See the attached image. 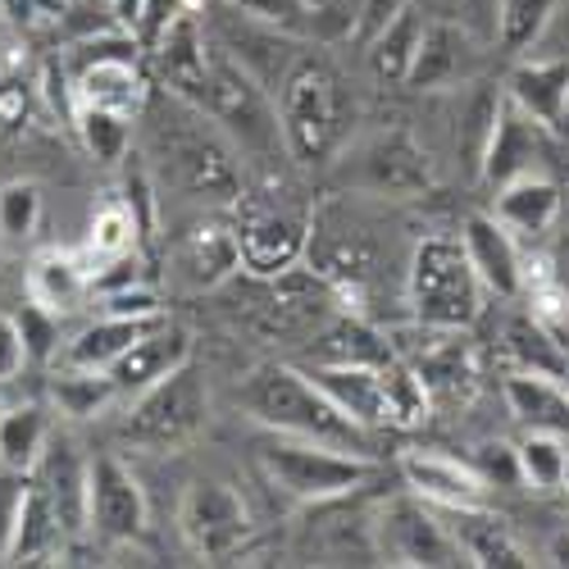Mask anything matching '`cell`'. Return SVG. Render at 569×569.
I'll use <instances>...</instances> for the list:
<instances>
[{
	"label": "cell",
	"mask_w": 569,
	"mask_h": 569,
	"mask_svg": "<svg viewBox=\"0 0 569 569\" xmlns=\"http://www.w3.org/2000/svg\"><path fill=\"white\" fill-rule=\"evenodd\" d=\"M460 242L469 251V264L479 273V282L488 288V297L497 301H519L525 297V251H519V237L488 210V214H469L460 228Z\"/></svg>",
	"instance_id": "2e32d148"
},
{
	"label": "cell",
	"mask_w": 569,
	"mask_h": 569,
	"mask_svg": "<svg viewBox=\"0 0 569 569\" xmlns=\"http://www.w3.org/2000/svg\"><path fill=\"white\" fill-rule=\"evenodd\" d=\"M242 269V247H237V223L223 214H206L187 223L173 237V273L187 288H219L223 278Z\"/></svg>",
	"instance_id": "e0dca14e"
},
{
	"label": "cell",
	"mask_w": 569,
	"mask_h": 569,
	"mask_svg": "<svg viewBox=\"0 0 569 569\" xmlns=\"http://www.w3.org/2000/svg\"><path fill=\"white\" fill-rule=\"evenodd\" d=\"M28 110H32V82H23V78H0V141L23 128Z\"/></svg>",
	"instance_id": "ee69618b"
},
{
	"label": "cell",
	"mask_w": 569,
	"mask_h": 569,
	"mask_svg": "<svg viewBox=\"0 0 569 569\" xmlns=\"http://www.w3.org/2000/svg\"><path fill=\"white\" fill-rule=\"evenodd\" d=\"M542 269H547V278L560 288V297H565V306H569V223L551 237V247H547V256H542Z\"/></svg>",
	"instance_id": "816d5d0a"
},
{
	"label": "cell",
	"mask_w": 569,
	"mask_h": 569,
	"mask_svg": "<svg viewBox=\"0 0 569 569\" xmlns=\"http://www.w3.org/2000/svg\"><path fill=\"white\" fill-rule=\"evenodd\" d=\"M237 406L247 410L251 423L260 429H273V433H292V438H310V442H328V447H342V451H356V456H378L373 451V429L356 423L347 410L333 406L315 378L297 365H260L242 378L237 388Z\"/></svg>",
	"instance_id": "7a4b0ae2"
},
{
	"label": "cell",
	"mask_w": 569,
	"mask_h": 569,
	"mask_svg": "<svg viewBox=\"0 0 569 569\" xmlns=\"http://www.w3.org/2000/svg\"><path fill=\"white\" fill-rule=\"evenodd\" d=\"M410 0H356V41H369L378 28H388Z\"/></svg>",
	"instance_id": "c3c4849f"
},
{
	"label": "cell",
	"mask_w": 569,
	"mask_h": 569,
	"mask_svg": "<svg viewBox=\"0 0 569 569\" xmlns=\"http://www.w3.org/2000/svg\"><path fill=\"white\" fill-rule=\"evenodd\" d=\"M87 533L110 547L137 542L147 533V492H141L137 473L110 451L87 460Z\"/></svg>",
	"instance_id": "4fadbf2b"
},
{
	"label": "cell",
	"mask_w": 569,
	"mask_h": 569,
	"mask_svg": "<svg viewBox=\"0 0 569 569\" xmlns=\"http://www.w3.org/2000/svg\"><path fill=\"white\" fill-rule=\"evenodd\" d=\"M501 91L547 128L569 132V56H519Z\"/></svg>",
	"instance_id": "d6986e66"
},
{
	"label": "cell",
	"mask_w": 569,
	"mask_h": 569,
	"mask_svg": "<svg viewBox=\"0 0 569 569\" xmlns=\"http://www.w3.org/2000/svg\"><path fill=\"white\" fill-rule=\"evenodd\" d=\"M147 114L156 119L151 128V151L164 169V178L178 192L197 197V201H219V206H237L242 197V173H237L232 147L223 141V128H206V110L182 101V97H160L147 106Z\"/></svg>",
	"instance_id": "277c9868"
},
{
	"label": "cell",
	"mask_w": 569,
	"mask_h": 569,
	"mask_svg": "<svg viewBox=\"0 0 569 569\" xmlns=\"http://www.w3.org/2000/svg\"><path fill=\"white\" fill-rule=\"evenodd\" d=\"M378 206L383 201L338 192L333 201H323L310 214L306 260H310V269H319L338 288L342 310H360L388 278V260H392V237L388 232H397V228H388V219L378 214Z\"/></svg>",
	"instance_id": "6da1fadb"
},
{
	"label": "cell",
	"mask_w": 569,
	"mask_h": 569,
	"mask_svg": "<svg viewBox=\"0 0 569 569\" xmlns=\"http://www.w3.org/2000/svg\"><path fill=\"white\" fill-rule=\"evenodd\" d=\"M137 232H141L137 210H132L123 197H119V201H106L97 214H91L87 256H91V260H101V264H110V260H119V256H128V251H132Z\"/></svg>",
	"instance_id": "74e56055"
},
{
	"label": "cell",
	"mask_w": 569,
	"mask_h": 569,
	"mask_svg": "<svg viewBox=\"0 0 569 569\" xmlns=\"http://www.w3.org/2000/svg\"><path fill=\"white\" fill-rule=\"evenodd\" d=\"M28 360H32V356H28V342H23L19 319L0 315V383H14Z\"/></svg>",
	"instance_id": "f6af8a7d"
},
{
	"label": "cell",
	"mask_w": 569,
	"mask_h": 569,
	"mask_svg": "<svg viewBox=\"0 0 569 569\" xmlns=\"http://www.w3.org/2000/svg\"><path fill=\"white\" fill-rule=\"evenodd\" d=\"M46 10V0H0V14H10L14 23H37Z\"/></svg>",
	"instance_id": "f5cc1de1"
},
{
	"label": "cell",
	"mask_w": 569,
	"mask_h": 569,
	"mask_svg": "<svg viewBox=\"0 0 569 569\" xmlns=\"http://www.w3.org/2000/svg\"><path fill=\"white\" fill-rule=\"evenodd\" d=\"M556 147H560V132L556 128H547L529 110H519L510 97H501L497 128H492V141H488V151H483L479 178L488 187H506V182L525 178V173H547V160L556 156Z\"/></svg>",
	"instance_id": "5bb4252c"
},
{
	"label": "cell",
	"mask_w": 569,
	"mask_h": 569,
	"mask_svg": "<svg viewBox=\"0 0 569 569\" xmlns=\"http://www.w3.org/2000/svg\"><path fill=\"white\" fill-rule=\"evenodd\" d=\"M315 383L333 397L338 410H347L365 429H392L388 423V397H383V365H301Z\"/></svg>",
	"instance_id": "cb8c5ba5"
},
{
	"label": "cell",
	"mask_w": 569,
	"mask_h": 569,
	"mask_svg": "<svg viewBox=\"0 0 569 569\" xmlns=\"http://www.w3.org/2000/svg\"><path fill=\"white\" fill-rule=\"evenodd\" d=\"M492 214H497L515 237L542 242V237L556 232L560 219H565V187H560L551 173H525V178L497 187Z\"/></svg>",
	"instance_id": "7402d4cb"
},
{
	"label": "cell",
	"mask_w": 569,
	"mask_h": 569,
	"mask_svg": "<svg viewBox=\"0 0 569 569\" xmlns=\"http://www.w3.org/2000/svg\"><path fill=\"white\" fill-rule=\"evenodd\" d=\"M373 547L378 565H401V569H456L469 565L456 533L438 506L423 497H392L383 510L373 515Z\"/></svg>",
	"instance_id": "9c48e42d"
},
{
	"label": "cell",
	"mask_w": 569,
	"mask_h": 569,
	"mask_svg": "<svg viewBox=\"0 0 569 569\" xmlns=\"http://www.w3.org/2000/svg\"><path fill=\"white\" fill-rule=\"evenodd\" d=\"M301 10L310 14V23L319 32H356V0H301Z\"/></svg>",
	"instance_id": "bcb514c9"
},
{
	"label": "cell",
	"mask_w": 569,
	"mask_h": 569,
	"mask_svg": "<svg viewBox=\"0 0 569 569\" xmlns=\"http://www.w3.org/2000/svg\"><path fill=\"white\" fill-rule=\"evenodd\" d=\"M192 10V0H141V14H137V46H147V51H156V41Z\"/></svg>",
	"instance_id": "7bdbcfd3"
},
{
	"label": "cell",
	"mask_w": 569,
	"mask_h": 569,
	"mask_svg": "<svg viewBox=\"0 0 569 569\" xmlns=\"http://www.w3.org/2000/svg\"><path fill=\"white\" fill-rule=\"evenodd\" d=\"M519 451V473H525V488L533 492H560L565 483V460H569V442L556 433H529Z\"/></svg>",
	"instance_id": "f35d334b"
},
{
	"label": "cell",
	"mask_w": 569,
	"mask_h": 569,
	"mask_svg": "<svg viewBox=\"0 0 569 569\" xmlns=\"http://www.w3.org/2000/svg\"><path fill=\"white\" fill-rule=\"evenodd\" d=\"M423 28H429V19H423V10L410 6L388 23V28H378L365 46H369V69L373 78H383V82H406L410 78V64H415V51H419V37Z\"/></svg>",
	"instance_id": "f546056e"
},
{
	"label": "cell",
	"mask_w": 569,
	"mask_h": 569,
	"mask_svg": "<svg viewBox=\"0 0 569 569\" xmlns=\"http://www.w3.org/2000/svg\"><path fill=\"white\" fill-rule=\"evenodd\" d=\"M542 565H569V529L551 533V547H547V560Z\"/></svg>",
	"instance_id": "11a10c76"
},
{
	"label": "cell",
	"mask_w": 569,
	"mask_h": 569,
	"mask_svg": "<svg viewBox=\"0 0 569 569\" xmlns=\"http://www.w3.org/2000/svg\"><path fill=\"white\" fill-rule=\"evenodd\" d=\"M565 214H569V192H565Z\"/></svg>",
	"instance_id": "680465c9"
},
{
	"label": "cell",
	"mask_w": 569,
	"mask_h": 569,
	"mask_svg": "<svg viewBox=\"0 0 569 569\" xmlns=\"http://www.w3.org/2000/svg\"><path fill=\"white\" fill-rule=\"evenodd\" d=\"M501 97L506 91L488 87V82H473V91L465 97L460 114H456V151L465 160L469 173H479L483 164V151H488V141H492V128H497V110H501Z\"/></svg>",
	"instance_id": "d6a6232c"
},
{
	"label": "cell",
	"mask_w": 569,
	"mask_h": 569,
	"mask_svg": "<svg viewBox=\"0 0 569 569\" xmlns=\"http://www.w3.org/2000/svg\"><path fill=\"white\" fill-rule=\"evenodd\" d=\"M565 0H501V32L497 46L510 56H529L542 41V32L551 28V19L560 14Z\"/></svg>",
	"instance_id": "8d00e7d4"
},
{
	"label": "cell",
	"mask_w": 569,
	"mask_h": 569,
	"mask_svg": "<svg viewBox=\"0 0 569 569\" xmlns=\"http://www.w3.org/2000/svg\"><path fill=\"white\" fill-rule=\"evenodd\" d=\"M46 442H51V419L41 406H10L0 410V469L32 473Z\"/></svg>",
	"instance_id": "4dcf8cb0"
},
{
	"label": "cell",
	"mask_w": 569,
	"mask_h": 569,
	"mask_svg": "<svg viewBox=\"0 0 569 569\" xmlns=\"http://www.w3.org/2000/svg\"><path fill=\"white\" fill-rule=\"evenodd\" d=\"M501 392H506L510 415L525 423L529 433H556V438L569 442V383L547 378V373L515 369Z\"/></svg>",
	"instance_id": "484cf974"
},
{
	"label": "cell",
	"mask_w": 569,
	"mask_h": 569,
	"mask_svg": "<svg viewBox=\"0 0 569 569\" xmlns=\"http://www.w3.org/2000/svg\"><path fill=\"white\" fill-rule=\"evenodd\" d=\"M169 315H101L97 323H87L82 333L64 347V365H78V369H106L128 351L137 347L141 338L160 328Z\"/></svg>",
	"instance_id": "83f0119b"
},
{
	"label": "cell",
	"mask_w": 569,
	"mask_h": 569,
	"mask_svg": "<svg viewBox=\"0 0 569 569\" xmlns=\"http://www.w3.org/2000/svg\"><path fill=\"white\" fill-rule=\"evenodd\" d=\"M0 78H6V64H0Z\"/></svg>",
	"instance_id": "91938a15"
},
{
	"label": "cell",
	"mask_w": 569,
	"mask_h": 569,
	"mask_svg": "<svg viewBox=\"0 0 569 569\" xmlns=\"http://www.w3.org/2000/svg\"><path fill=\"white\" fill-rule=\"evenodd\" d=\"M256 465L269 479V488H278L282 497H292L301 506L347 501L351 492H360L373 479L369 456L328 447V442H310V438H292V433H273V429H264V438L256 442Z\"/></svg>",
	"instance_id": "5b68a950"
},
{
	"label": "cell",
	"mask_w": 569,
	"mask_h": 569,
	"mask_svg": "<svg viewBox=\"0 0 569 569\" xmlns=\"http://www.w3.org/2000/svg\"><path fill=\"white\" fill-rule=\"evenodd\" d=\"M91 288V269L69 251H41L28 269V301L51 310L56 319L69 315Z\"/></svg>",
	"instance_id": "f1b7e54d"
},
{
	"label": "cell",
	"mask_w": 569,
	"mask_h": 569,
	"mask_svg": "<svg viewBox=\"0 0 569 569\" xmlns=\"http://www.w3.org/2000/svg\"><path fill=\"white\" fill-rule=\"evenodd\" d=\"M251 510L242 492L219 479H192L178 501V533L201 560H228L251 542Z\"/></svg>",
	"instance_id": "8fae6325"
},
{
	"label": "cell",
	"mask_w": 569,
	"mask_h": 569,
	"mask_svg": "<svg viewBox=\"0 0 569 569\" xmlns=\"http://www.w3.org/2000/svg\"><path fill=\"white\" fill-rule=\"evenodd\" d=\"M456 14L483 46L497 41V32H501V0H456Z\"/></svg>",
	"instance_id": "7dc6e473"
},
{
	"label": "cell",
	"mask_w": 569,
	"mask_h": 569,
	"mask_svg": "<svg viewBox=\"0 0 569 569\" xmlns=\"http://www.w3.org/2000/svg\"><path fill=\"white\" fill-rule=\"evenodd\" d=\"M383 397H388V423L392 429H419L433 415V397L423 388V378L406 356H392L383 365Z\"/></svg>",
	"instance_id": "e575fe53"
},
{
	"label": "cell",
	"mask_w": 569,
	"mask_h": 569,
	"mask_svg": "<svg viewBox=\"0 0 569 569\" xmlns=\"http://www.w3.org/2000/svg\"><path fill=\"white\" fill-rule=\"evenodd\" d=\"M64 529H60V519L51 510V501H46L37 492V483L28 479V497H23V510H19V529H14V547H10V560L19 565H41V560H51L56 551H64Z\"/></svg>",
	"instance_id": "1f68e13d"
},
{
	"label": "cell",
	"mask_w": 569,
	"mask_h": 569,
	"mask_svg": "<svg viewBox=\"0 0 569 569\" xmlns=\"http://www.w3.org/2000/svg\"><path fill=\"white\" fill-rule=\"evenodd\" d=\"M560 492L569 497V460H565V483H560Z\"/></svg>",
	"instance_id": "6f0895ef"
},
{
	"label": "cell",
	"mask_w": 569,
	"mask_h": 569,
	"mask_svg": "<svg viewBox=\"0 0 569 569\" xmlns=\"http://www.w3.org/2000/svg\"><path fill=\"white\" fill-rule=\"evenodd\" d=\"M306 351H310V365H388L397 356L392 338L378 333V328L356 310L328 319L310 338Z\"/></svg>",
	"instance_id": "d4e9b609"
},
{
	"label": "cell",
	"mask_w": 569,
	"mask_h": 569,
	"mask_svg": "<svg viewBox=\"0 0 569 569\" xmlns=\"http://www.w3.org/2000/svg\"><path fill=\"white\" fill-rule=\"evenodd\" d=\"M37 483V492L51 501L64 538L87 533V460L78 456V447L69 438H51L37 460V469L28 473Z\"/></svg>",
	"instance_id": "ffe728a7"
},
{
	"label": "cell",
	"mask_w": 569,
	"mask_h": 569,
	"mask_svg": "<svg viewBox=\"0 0 569 569\" xmlns=\"http://www.w3.org/2000/svg\"><path fill=\"white\" fill-rule=\"evenodd\" d=\"M106 315H164L160 297L151 288H141V282H132V288H119V292H106Z\"/></svg>",
	"instance_id": "f907efd6"
},
{
	"label": "cell",
	"mask_w": 569,
	"mask_h": 569,
	"mask_svg": "<svg viewBox=\"0 0 569 569\" xmlns=\"http://www.w3.org/2000/svg\"><path fill=\"white\" fill-rule=\"evenodd\" d=\"M132 123H137V119L114 114V110H101V106H78V110H73V128H78L87 156L97 160V164H119V160H128Z\"/></svg>",
	"instance_id": "d590c367"
},
{
	"label": "cell",
	"mask_w": 569,
	"mask_h": 569,
	"mask_svg": "<svg viewBox=\"0 0 569 569\" xmlns=\"http://www.w3.org/2000/svg\"><path fill=\"white\" fill-rule=\"evenodd\" d=\"M23 497H28V473H19V469H0V565L10 560Z\"/></svg>",
	"instance_id": "b9f144b4"
},
{
	"label": "cell",
	"mask_w": 569,
	"mask_h": 569,
	"mask_svg": "<svg viewBox=\"0 0 569 569\" xmlns=\"http://www.w3.org/2000/svg\"><path fill=\"white\" fill-rule=\"evenodd\" d=\"M206 419H210V383H206V373L187 360L182 369L151 383L147 392H137L132 410L123 415L119 438L137 451L169 456V451L192 447L206 433Z\"/></svg>",
	"instance_id": "ba28073f"
},
{
	"label": "cell",
	"mask_w": 569,
	"mask_h": 569,
	"mask_svg": "<svg viewBox=\"0 0 569 569\" xmlns=\"http://www.w3.org/2000/svg\"><path fill=\"white\" fill-rule=\"evenodd\" d=\"M19 328H23V342H28V356H32V360L51 356V342H56V315H51V310L28 306L23 319H19Z\"/></svg>",
	"instance_id": "681fc988"
},
{
	"label": "cell",
	"mask_w": 569,
	"mask_h": 569,
	"mask_svg": "<svg viewBox=\"0 0 569 569\" xmlns=\"http://www.w3.org/2000/svg\"><path fill=\"white\" fill-rule=\"evenodd\" d=\"M447 529L456 533L460 551L469 565L479 569H529L538 565L533 551L510 533V525L501 515H492V506H465V510H442Z\"/></svg>",
	"instance_id": "44dd1931"
},
{
	"label": "cell",
	"mask_w": 569,
	"mask_h": 569,
	"mask_svg": "<svg viewBox=\"0 0 569 569\" xmlns=\"http://www.w3.org/2000/svg\"><path fill=\"white\" fill-rule=\"evenodd\" d=\"M401 479L415 497H423L438 510H465V506H492V488L473 460L447 456V451H406L401 456Z\"/></svg>",
	"instance_id": "9a60e30c"
},
{
	"label": "cell",
	"mask_w": 569,
	"mask_h": 569,
	"mask_svg": "<svg viewBox=\"0 0 569 569\" xmlns=\"http://www.w3.org/2000/svg\"><path fill=\"white\" fill-rule=\"evenodd\" d=\"M273 101L282 123V147H288V160H297L301 169H328L351 141L356 106L333 60L301 51Z\"/></svg>",
	"instance_id": "3957f363"
},
{
	"label": "cell",
	"mask_w": 569,
	"mask_h": 569,
	"mask_svg": "<svg viewBox=\"0 0 569 569\" xmlns=\"http://www.w3.org/2000/svg\"><path fill=\"white\" fill-rule=\"evenodd\" d=\"M310 214L273 201V192H242L237 197V247H242V269L256 278H278L306 260L310 247Z\"/></svg>",
	"instance_id": "30bf717a"
},
{
	"label": "cell",
	"mask_w": 569,
	"mask_h": 569,
	"mask_svg": "<svg viewBox=\"0 0 569 569\" xmlns=\"http://www.w3.org/2000/svg\"><path fill=\"white\" fill-rule=\"evenodd\" d=\"M206 28H210V37L223 46V51L269 91V97H278L282 78H288V69H292L297 56H301V41H297L292 32H282L273 19L251 14V10H242V6L214 10V14L206 19Z\"/></svg>",
	"instance_id": "7c38bea8"
},
{
	"label": "cell",
	"mask_w": 569,
	"mask_h": 569,
	"mask_svg": "<svg viewBox=\"0 0 569 569\" xmlns=\"http://www.w3.org/2000/svg\"><path fill=\"white\" fill-rule=\"evenodd\" d=\"M488 288L469 264L460 237L429 232L410 247L406 264V310L419 323L433 328H473L483 315Z\"/></svg>",
	"instance_id": "8992f818"
},
{
	"label": "cell",
	"mask_w": 569,
	"mask_h": 569,
	"mask_svg": "<svg viewBox=\"0 0 569 569\" xmlns=\"http://www.w3.org/2000/svg\"><path fill=\"white\" fill-rule=\"evenodd\" d=\"M556 333H560V342H565V356H569V323H565V328H556Z\"/></svg>",
	"instance_id": "9f6ffc18"
},
{
	"label": "cell",
	"mask_w": 569,
	"mask_h": 569,
	"mask_svg": "<svg viewBox=\"0 0 569 569\" xmlns=\"http://www.w3.org/2000/svg\"><path fill=\"white\" fill-rule=\"evenodd\" d=\"M338 192L373 197V201H415L433 192V156L423 151V141L410 128H378L365 137H351L328 164Z\"/></svg>",
	"instance_id": "52a82bcc"
},
{
	"label": "cell",
	"mask_w": 569,
	"mask_h": 569,
	"mask_svg": "<svg viewBox=\"0 0 569 569\" xmlns=\"http://www.w3.org/2000/svg\"><path fill=\"white\" fill-rule=\"evenodd\" d=\"M469 460H473V469L488 479V488L492 492H501V488H525V473H519V451L510 447V442H479L469 451Z\"/></svg>",
	"instance_id": "60d3db41"
},
{
	"label": "cell",
	"mask_w": 569,
	"mask_h": 569,
	"mask_svg": "<svg viewBox=\"0 0 569 569\" xmlns=\"http://www.w3.org/2000/svg\"><path fill=\"white\" fill-rule=\"evenodd\" d=\"M110 19L123 28V32H137V14H141V0H106Z\"/></svg>",
	"instance_id": "db71d44e"
},
{
	"label": "cell",
	"mask_w": 569,
	"mask_h": 569,
	"mask_svg": "<svg viewBox=\"0 0 569 569\" xmlns=\"http://www.w3.org/2000/svg\"><path fill=\"white\" fill-rule=\"evenodd\" d=\"M51 397L60 406V415L69 419H91L97 410H106L119 388L106 369H78V365H64L56 378H51Z\"/></svg>",
	"instance_id": "836d02e7"
},
{
	"label": "cell",
	"mask_w": 569,
	"mask_h": 569,
	"mask_svg": "<svg viewBox=\"0 0 569 569\" xmlns=\"http://www.w3.org/2000/svg\"><path fill=\"white\" fill-rule=\"evenodd\" d=\"M565 510H569V497H565Z\"/></svg>",
	"instance_id": "94428289"
},
{
	"label": "cell",
	"mask_w": 569,
	"mask_h": 569,
	"mask_svg": "<svg viewBox=\"0 0 569 569\" xmlns=\"http://www.w3.org/2000/svg\"><path fill=\"white\" fill-rule=\"evenodd\" d=\"M187 360H192V333L164 319L160 328H151L147 338H141L137 347H128L110 365V378H114L119 397H137V392H147L151 383H160V378H169L173 369H182Z\"/></svg>",
	"instance_id": "603a6c76"
},
{
	"label": "cell",
	"mask_w": 569,
	"mask_h": 569,
	"mask_svg": "<svg viewBox=\"0 0 569 569\" xmlns=\"http://www.w3.org/2000/svg\"><path fill=\"white\" fill-rule=\"evenodd\" d=\"M41 187L28 182V178H14L0 187V237H6L10 247H28L37 228H41Z\"/></svg>",
	"instance_id": "ab89813d"
},
{
	"label": "cell",
	"mask_w": 569,
	"mask_h": 569,
	"mask_svg": "<svg viewBox=\"0 0 569 569\" xmlns=\"http://www.w3.org/2000/svg\"><path fill=\"white\" fill-rule=\"evenodd\" d=\"M479 37H473L460 19H429L419 37V51L410 64L406 87L415 91H447V87H465L479 69Z\"/></svg>",
	"instance_id": "ac0fdd59"
},
{
	"label": "cell",
	"mask_w": 569,
	"mask_h": 569,
	"mask_svg": "<svg viewBox=\"0 0 569 569\" xmlns=\"http://www.w3.org/2000/svg\"><path fill=\"white\" fill-rule=\"evenodd\" d=\"M501 351L510 360V369H525V373H547V378H560L569 383V356H565V342L560 333L538 319L533 310H519L501 323Z\"/></svg>",
	"instance_id": "4316f807"
}]
</instances>
